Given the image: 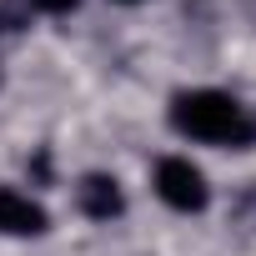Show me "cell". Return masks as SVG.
<instances>
[{
    "label": "cell",
    "mask_w": 256,
    "mask_h": 256,
    "mask_svg": "<svg viewBox=\"0 0 256 256\" xmlns=\"http://www.w3.org/2000/svg\"><path fill=\"white\" fill-rule=\"evenodd\" d=\"M171 126L206 146H251L256 141V120L226 90H181L171 100Z\"/></svg>",
    "instance_id": "cell-1"
},
{
    "label": "cell",
    "mask_w": 256,
    "mask_h": 256,
    "mask_svg": "<svg viewBox=\"0 0 256 256\" xmlns=\"http://www.w3.org/2000/svg\"><path fill=\"white\" fill-rule=\"evenodd\" d=\"M120 6H136V0H120Z\"/></svg>",
    "instance_id": "cell-6"
},
{
    "label": "cell",
    "mask_w": 256,
    "mask_h": 256,
    "mask_svg": "<svg viewBox=\"0 0 256 256\" xmlns=\"http://www.w3.org/2000/svg\"><path fill=\"white\" fill-rule=\"evenodd\" d=\"M0 231L6 236H40L46 231V211L30 196H20L16 186H0Z\"/></svg>",
    "instance_id": "cell-3"
},
{
    "label": "cell",
    "mask_w": 256,
    "mask_h": 256,
    "mask_svg": "<svg viewBox=\"0 0 256 256\" xmlns=\"http://www.w3.org/2000/svg\"><path fill=\"white\" fill-rule=\"evenodd\" d=\"M30 6H40L50 16H66V10H76V0H30Z\"/></svg>",
    "instance_id": "cell-5"
},
{
    "label": "cell",
    "mask_w": 256,
    "mask_h": 256,
    "mask_svg": "<svg viewBox=\"0 0 256 256\" xmlns=\"http://www.w3.org/2000/svg\"><path fill=\"white\" fill-rule=\"evenodd\" d=\"M76 201H80V211L90 216V221H110V216H120V186H116V176H86L80 186H76Z\"/></svg>",
    "instance_id": "cell-4"
},
{
    "label": "cell",
    "mask_w": 256,
    "mask_h": 256,
    "mask_svg": "<svg viewBox=\"0 0 256 256\" xmlns=\"http://www.w3.org/2000/svg\"><path fill=\"white\" fill-rule=\"evenodd\" d=\"M156 196L176 211H206L211 191H206V176L186 161V156H166L156 166Z\"/></svg>",
    "instance_id": "cell-2"
}]
</instances>
